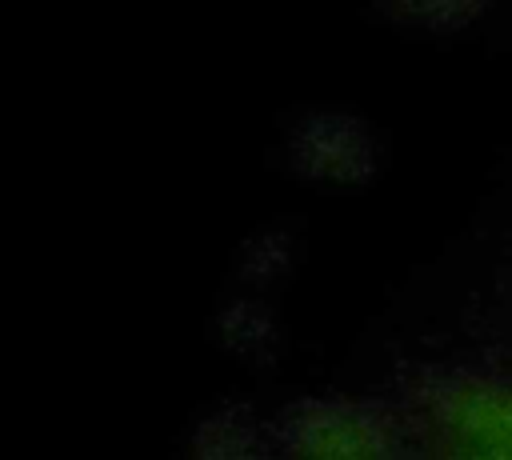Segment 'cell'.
<instances>
[{
  "mask_svg": "<svg viewBox=\"0 0 512 460\" xmlns=\"http://www.w3.org/2000/svg\"><path fill=\"white\" fill-rule=\"evenodd\" d=\"M276 460H396L388 424L360 404H300L276 428Z\"/></svg>",
  "mask_w": 512,
  "mask_h": 460,
  "instance_id": "2",
  "label": "cell"
},
{
  "mask_svg": "<svg viewBox=\"0 0 512 460\" xmlns=\"http://www.w3.org/2000/svg\"><path fill=\"white\" fill-rule=\"evenodd\" d=\"M284 268H288V240H284V232H260L240 252V272L248 280H256V284L276 280Z\"/></svg>",
  "mask_w": 512,
  "mask_h": 460,
  "instance_id": "5",
  "label": "cell"
},
{
  "mask_svg": "<svg viewBox=\"0 0 512 460\" xmlns=\"http://www.w3.org/2000/svg\"><path fill=\"white\" fill-rule=\"evenodd\" d=\"M424 432L432 460H512V384L476 372L436 384Z\"/></svg>",
  "mask_w": 512,
  "mask_h": 460,
  "instance_id": "1",
  "label": "cell"
},
{
  "mask_svg": "<svg viewBox=\"0 0 512 460\" xmlns=\"http://www.w3.org/2000/svg\"><path fill=\"white\" fill-rule=\"evenodd\" d=\"M288 164L324 184H360L376 172L380 148L372 128L348 112H312L288 132Z\"/></svg>",
  "mask_w": 512,
  "mask_h": 460,
  "instance_id": "3",
  "label": "cell"
},
{
  "mask_svg": "<svg viewBox=\"0 0 512 460\" xmlns=\"http://www.w3.org/2000/svg\"><path fill=\"white\" fill-rule=\"evenodd\" d=\"M216 324H220V340H224L232 352H240V356H260V352H268L272 340H276V324H272L268 308L256 304V300H232V304L220 312Z\"/></svg>",
  "mask_w": 512,
  "mask_h": 460,
  "instance_id": "4",
  "label": "cell"
}]
</instances>
